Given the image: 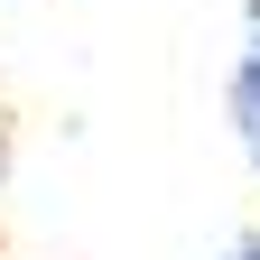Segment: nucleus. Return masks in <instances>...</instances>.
Wrapping results in <instances>:
<instances>
[{
    "label": "nucleus",
    "instance_id": "nucleus-2",
    "mask_svg": "<svg viewBox=\"0 0 260 260\" xmlns=\"http://www.w3.org/2000/svg\"><path fill=\"white\" fill-rule=\"evenodd\" d=\"M233 260H260V233H251V242H233Z\"/></svg>",
    "mask_w": 260,
    "mask_h": 260
},
{
    "label": "nucleus",
    "instance_id": "nucleus-1",
    "mask_svg": "<svg viewBox=\"0 0 260 260\" xmlns=\"http://www.w3.org/2000/svg\"><path fill=\"white\" fill-rule=\"evenodd\" d=\"M233 121H242V149L260 158V0H251V47L233 65Z\"/></svg>",
    "mask_w": 260,
    "mask_h": 260
}]
</instances>
